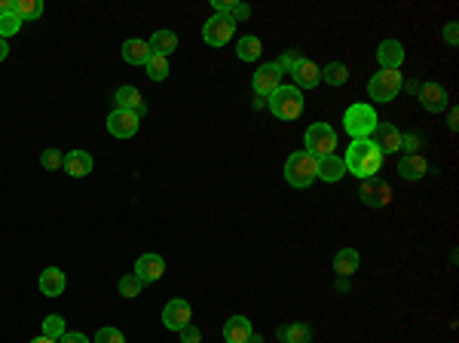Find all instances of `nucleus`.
Listing matches in <instances>:
<instances>
[{"label":"nucleus","mask_w":459,"mask_h":343,"mask_svg":"<svg viewBox=\"0 0 459 343\" xmlns=\"http://www.w3.org/2000/svg\"><path fill=\"white\" fill-rule=\"evenodd\" d=\"M343 166L349 175H355V178H377L380 166H383V150L377 147V141L374 138H355L352 144L346 147V156H343Z\"/></svg>","instance_id":"f257e3e1"},{"label":"nucleus","mask_w":459,"mask_h":343,"mask_svg":"<svg viewBox=\"0 0 459 343\" xmlns=\"http://www.w3.org/2000/svg\"><path fill=\"white\" fill-rule=\"evenodd\" d=\"M377 123H380L377 111H374L371 105H364V102L349 105L346 114H343V129L352 135V141L355 138H374V129H377Z\"/></svg>","instance_id":"f03ea898"},{"label":"nucleus","mask_w":459,"mask_h":343,"mask_svg":"<svg viewBox=\"0 0 459 343\" xmlns=\"http://www.w3.org/2000/svg\"><path fill=\"white\" fill-rule=\"evenodd\" d=\"M315 172H319V160L306 150H297L285 160V181L291 187H310L315 181Z\"/></svg>","instance_id":"7ed1b4c3"},{"label":"nucleus","mask_w":459,"mask_h":343,"mask_svg":"<svg viewBox=\"0 0 459 343\" xmlns=\"http://www.w3.org/2000/svg\"><path fill=\"white\" fill-rule=\"evenodd\" d=\"M270 114L279 120H297L303 114V92L297 86H279L270 95Z\"/></svg>","instance_id":"20e7f679"},{"label":"nucleus","mask_w":459,"mask_h":343,"mask_svg":"<svg viewBox=\"0 0 459 343\" xmlns=\"http://www.w3.org/2000/svg\"><path fill=\"white\" fill-rule=\"evenodd\" d=\"M303 144H306V154L322 160V156H331L334 147H337V132H334L331 123H313L303 135Z\"/></svg>","instance_id":"39448f33"},{"label":"nucleus","mask_w":459,"mask_h":343,"mask_svg":"<svg viewBox=\"0 0 459 343\" xmlns=\"http://www.w3.org/2000/svg\"><path fill=\"white\" fill-rule=\"evenodd\" d=\"M402 86H404L402 71H380V74H374L371 77V83H367V95H371L374 102L386 105V102H392V98H398Z\"/></svg>","instance_id":"423d86ee"},{"label":"nucleus","mask_w":459,"mask_h":343,"mask_svg":"<svg viewBox=\"0 0 459 343\" xmlns=\"http://www.w3.org/2000/svg\"><path fill=\"white\" fill-rule=\"evenodd\" d=\"M358 196H362V203L367 208H383V206H389L392 203V187L383 178H367L362 181V190H358Z\"/></svg>","instance_id":"0eeeda50"},{"label":"nucleus","mask_w":459,"mask_h":343,"mask_svg":"<svg viewBox=\"0 0 459 343\" xmlns=\"http://www.w3.org/2000/svg\"><path fill=\"white\" fill-rule=\"evenodd\" d=\"M141 126V116L132 114V111H120V107H114L111 116H107V132H111L114 138H132Z\"/></svg>","instance_id":"6e6552de"},{"label":"nucleus","mask_w":459,"mask_h":343,"mask_svg":"<svg viewBox=\"0 0 459 343\" xmlns=\"http://www.w3.org/2000/svg\"><path fill=\"white\" fill-rule=\"evenodd\" d=\"M252 86L257 95H263V98H270L275 89L282 86V71H279V65L270 62V65H261V68L254 71V77H252Z\"/></svg>","instance_id":"1a4fd4ad"},{"label":"nucleus","mask_w":459,"mask_h":343,"mask_svg":"<svg viewBox=\"0 0 459 343\" xmlns=\"http://www.w3.org/2000/svg\"><path fill=\"white\" fill-rule=\"evenodd\" d=\"M190 319H193V313H190V304H187V300L174 297V300H169V304L163 307V325H165L169 331L187 328Z\"/></svg>","instance_id":"9d476101"},{"label":"nucleus","mask_w":459,"mask_h":343,"mask_svg":"<svg viewBox=\"0 0 459 343\" xmlns=\"http://www.w3.org/2000/svg\"><path fill=\"white\" fill-rule=\"evenodd\" d=\"M233 31H236L233 22H227L224 15H212V19L203 25V40L208 46H224V43H230Z\"/></svg>","instance_id":"9b49d317"},{"label":"nucleus","mask_w":459,"mask_h":343,"mask_svg":"<svg viewBox=\"0 0 459 343\" xmlns=\"http://www.w3.org/2000/svg\"><path fill=\"white\" fill-rule=\"evenodd\" d=\"M420 102L423 107L429 114H441V111H447V89L441 86V83H420Z\"/></svg>","instance_id":"f8f14e48"},{"label":"nucleus","mask_w":459,"mask_h":343,"mask_svg":"<svg viewBox=\"0 0 459 343\" xmlns=\"http://www.w3.org/2000/svg\"><path fill=\"white\" fill-rule=\"evenodd\" d=\"M165 273V261L160 255H141L135 261V276L144 285H150V282H160Z\"/></svg>","instance_id":"ddd939ff"},{"label":"nucleus","mask_w":459,"mask_h":343,"mask_svg":"<svg viewBox=\"0 0 459 343\" xmlns=\"http://www.w3.org/2000/svg\"><path fill=\"white\" fill-rule=\"evenodd\" d=\"M377 62H380V71H398L404 62V46L398 40H383L377 46Z\"/></svg>","instance_id":"4468645a"},{"label":"nucleus","mask_w":459,"mask_h":343,"mask_svg":"<svg viewBox=\"0 0 459 343\" xmlns=\"http://www.w3.org/2000/svg\"><path fill=\"white\" fill-rule=\"evenodd\" d=\"M291 77H294V83H291V86H297L300 92H303V89L319 86L322 71H319V65H315V62H310V58H300V62H297V68L291 71Z\"/></svg>","instance_id":"2eb2a0df"},{"label":"nucleus","mask_w":459,"mask_h":343,"mask_svg":"<svg viewBox=\"0 0 459 343\" xmlns=\"http://www.w3.org/2000/svg\"><path fill=\"white\" fill-rule=\"evenodd\" d=\"M114 102H116L120 111H132L138 116L147 114V105H144V98H141V92L135 86H120V89H116V95H114Z\"/></svg>","instance_id":"dca6fc26"},{"label":"nucleus","mask_w":459,"mask_h":343,"mask_svg":"<svg viewBox=\"0 0 459 343\" xmlns=\"http://www.w3.org/2000/svg\"><path fill=\"white\" fill-rule=\"evenodd\" d=\"M212 6H214V15H224V19L233 25L245 22L248 15H252V6L239 4V0H212Z\"/></svg>","instance_id":"f3484780"},{"label":"nucleus","mask_w":459,"mask_h":343,"mask_svg":"<svg viewBox=\"0 0 459 343\" xmlns=\"http://www.w3.org/2000/svg\"><path fill=\"white\" fill-rule=\"evenodd\" d=\"M254 334L252 319L245 316H230L227 325H224V343H245Z\"/></svg>","instance_id":"a211bd4d"},{"label":"nucleus","mask_w":459,"mask_h":343,"mask_svg":"<svg viewBox=\"0 0 459 343\" xmlns=\"http://www.w3.org/2000/svg\"><path fill=\"white\" fill-rule=\"evenodd\" d=\"M92 154H86V150H71V154H64V166L62 169L71 175V178H86V175L92 172Z\"/></svg>","instance_id":"6ab92c4d"},{"label":"nucleus","mask_w":459,"mask_h":343,"mask_svg":"<svg viewBox=\"0 0 459 343\" xmlns=\"http://www.w3.org/2000/svg\"><path fill=\"white\" fill-rule=\"evenodd\" d=\"M374 141H377V147L383 154H395V150H402V132H398L392 123H377V129H374Z\"/></svg>","instance_id":"aec40b11"},{"label":"nucleus","mask_w":459,"mask_h":343,"mask_svg":"<svg viewBox=\"0 0 459 343\" xmlns=\"http://www.w3.org/2000/svg\"><path fill=\"white\" fill-rule=\"evenodd\" d=\"M68 285V279H64V273L58 270V267H46L43 273H40V295L46 297H58Z\"/></svg>","instance_id":"412c9836"},{"label":"nucleus","mask_w":459,"mask_h":343,"mask_svg":"<svg viewBox=\"0 0 459 343\" xmlns=\"http://www.w3.org/2000/svg\"><path fill=\"white\" fill-rule=\"evenodd\" d=\"M343 175H346V166H343V160H340L337 154L322 156V160H319V172H315V178H319V181L334 184V181L343 178Z\"/></svg>","instance_id":"4be33fe9"},{"label":"nucleus","mask_w":459,"mask_h":343,"mask_svg":"<svg viewBox=\"0 0 459 343\" xmlns=\"http://www.w3.org/2000/svg\"><path fill=\"white\" fill-rule=\"evenodd\" d=\"M425 172H429V163H425L420 154H404L402 163H398V175L407 181H420Z\"/></svg>","instance_id":"5701e85b"},{"label":"nucleus","mask_w":459,"mask_h":343,"mask_svg":"<svg viewBox=\"0 0 459 343\" xmlns=\"http://www.w3.org/2000/svg\"><path fill=\"white\" fill-rule=\"evenodd\" d=\"M147 46H150V53H153V55L169 58L174 49H178V37H174L169 28H160V31H153V37H150Z\"/></svg>","instance_id":"b1692460"},{"label":"nucleus","mask_w":459,"mask_h":343,"mask_svg":"<svg viewBox=\"0 0 459 343\" xmlns=\"http://www.w3.org/2000/svg\"><path fill=\"white\" fill-rule=\"evenodd\" d=\"M123 62H129V65H147V58H150V46H147V40H138V37H132L123 43Z\"/></svg>","instance_id":"393cba45"},{"label":"nucleus","mask_w":459,"mask_h":343,"mask_svg":"<svg viewBox=\"0 0 459 343\" xmlns=\"http://www.w3.org/2000/svg\"><path fill=\"white\" fill-rule=\"evenodd\" d=\"M358 264H362V255H358L355 248H343V252L334 255V273H337V276H346V279L358 270Z\"/></svg>","instance_id":"a878e982"},{"label":"nucleus","mask_w":459,"mask_h":343,"mask_svg":"<svg viewBox=\"0 0 459 343\" xmlns=\"http://www.w3.org/2000/svg\"><path fill=\"white\" fill-rule=\"evenodd\" d=\"M263 53V43H261V37H254V34H245L236 43V55L242 58V62H257Z\"/></svg>","instance_id":"bb28decb"},{"label":"nucleus","mask_w":459,"mask_h":343,"mask_svg":"<svg viewBox=\"0 0 459 343\" xmlns=\"http://www.w3.org/2000/svg\"><path fill=\"white\" fill-rule=\"evenodd\" d=\"M322 80L328 83V86H343V83L349 80V68L343 62H331L328 68L322 71Z\"/></svg>","instance_id":"cd10ccee"},{"label":"nucleus","mask_w":459,"mask_h":343,"mask_svg":"<svg viewBox=\"0 0 459 343\" xmlns=\"http://www.w3.org/2000/svg\"><path fill=\"white\" fill-rule=\"evenodd\" d=\"M15 15H19L22 22H34L43 15V4H40V0H15Z\"/></svg>","instance_id":"c85d7f7f"},{"label":"nucleus","mask_w":459,"mask_h":343,"mask_svg":"<svg viewBox=\"0 0 459 343\" xmlns=\"http://www.w3.org/2000/svg\"><path fill=\"white\" fill-rule=\"evenodd\" d=\"M279 337H282V343H310L313 328L310 325H291V328L279 331Z\"/></svg>","instance_id":"c756f323"},{"label":"nucleus","mask_w":459,"mask_h":343,"mask_svg":"<svg viewBox=\"0 0 459 343\" xmlns=\"http://www.w3.org/2000/svg\"><path fill=\"white\" fill-rule=\"evenodd\" d=\"M144 68H147V77H150V80H156V83H160V80L169 77V58H163V55H153V53H150V58H147V65H144Z\"/></svg>","instance_id":"7c9ffc66"},{"label":"nucleus","mask_w":459,"mask_h":343,"mask_svg":"<svg viewBox=\"0 0 459 343\" xmlns=\"http://www.w3.org/2000/svg\"><path fill=\"white\" fill-rule=\"evenodd\" d=\"M22 19H19V15H15V13H4V15H0V37H13V34H19V31H22Z\"/></svg>","instance_id":"2f4dec72"},{"label":"nucleus","mask_w":459,"mask_h":343,"mask_svg":"<svg viewBox=\"0 0 459 343\" xmlns=\"http://www.w3.org/2000/svg\"><path fill=\"white\" fill-rule=\"evenodd\" d=\"M116 288H120V295H123V297H138V295H141V288H144V282H141L135 273H129V276H123L120 285H116Z\"/></svg>","instance_id":"473e14b6"},{"label":"nucleus","mask_w":459,"mask_h":343,"mask_svg":"<svg viewBox=\"0 0 459 343\" xmlns=\"http://www.w3.org/2000/svg\"><path fill=\"white\" fill-rule=\"evenodd\" d=\"M64 331H68V328H64V319H62V316L53 313V316H46V319H43V334H46V337L58 340Z\"/></svg>","instance_id":"72a5a7b5"},{"label":"nucleus","mask_w":459,"mask_h":343,"mask_svg":"<svg viewBox=\"0 0 459 343\" xmlns=\"http://www.w3.org/2000/svg\"><path fill=\"white\" fill-rule=\"evenodd\" d=\"M300 58H303V55H300V49H297V46H291V49H285V55H282L275 65H279V71H282V74H291V71L297 68Z\"/></svg>","instance_id":"f704fd0d"},{"label":"nucleus","mask_w":459,"mask_h":343,"mask_svg":"<svg viewBox=\"0 0 459 343\" xmlns=\"http://www.w3.org/2000/svg\"><path fill=\"white\" fill-rule=\"evenodd\" d=\"M40 166H43V169H49V172H53V169H62V166H64V156L58 154L55 147H49V150H43V154H40Z\"/></svg>","instance_id":"c9c22d12"},{"label":"nucleus","mask_w":459,"mask_h":343,"mask_svg":"<svg viewBox=\"0 0 459 343\" xmlns=\"http://www.w3.org/2000/svg\"><path fill=\"white\" fill-rule=\"evenodd\" d=\"M95 343H126V337H123L120 328H98Z\"/></svg>","instance_id":"e433bc0d"},{"label":"nucleus","mask_w":459,"mask_h":343,"mask_svg":"<svg viewBox=\"0 0 459 343\" xmlns=\"http://www.w3.org/2000/svg\"><path fill=\"white\" fill-rule=\"evenodd\" d=\"M178 334H181V343H199V340H203V334H199V328L193 322H190L187 328H181Z\"/></svg>","instance_id":"4c0bfd02"},{"label":"nucleus","mask_w":459,"mask_h":343,"mask_svg":"<svg viewBox=\"0 0 459 343\" xmlns=\"http://www.w3.org/2000/svg\"><path fill=\"white\" fill-rule=\"evenodd\" d=\"M444 43L447 46H456L459 43V22H450L444 28Z\"/></svg>","instance_id":"58836bf2"},{"label":"nucleus","mask_w":459,"mask_h":343,"mask_svg":"<svg viewBox=\"0 0 459 343\" xmlns=\"http://www.w3.org/2000/svg\"><path fill=\"white\" fill-rule=\"evenodd\" d=\"M58 343H89V337L80 331H64L62 337H58Z\"/></svg>","instance_id":"ea45409f"},{"label":"nucleus","mask_w":459,"mask_h":343,"mask_svg":"<svg viewBox=\"0 0 459 343\" xmlns=\"http://www.w3.org/2000/svg\"><path fill=\"white\" fill-rule=\"evenodd\" d=\"M416 147H420V138H416V135H402V150L416 154Z\"/></svg>","instance_id":"a19ab883"},{"label":"nucleus","mask_w":459,"mask_h":343,"mask_svg":"<svg viewBox=\"0 0 459 343\" xmlns=\"http://www.w3.org/2000/svg\"><path fill=\"white\" fill-rule=\"evenodd\" d=\"M4 13H15V0H0V15Z\"/></svg>","instance_id":"79ce46f5"},{"label":"nucleus","mask_w":459,"mask_h":343,"mask_svg":"<svg viewBox=\"0 0 459 343\" xmlns=\"http://www.w3.org/2000/svg\"><path fill=\"white\" fill-rule=\"evenodd\" d=\"M6 55H10V46H6V40L0 37V62H6Z\"/></svg>","instance_id":"37998d69"},{"label":"nucleus","mask_w":459,"mask_h":343,"mask_svg":"<svg viewBox=\"0 0 459 343\" xmlns=\"http://www.w3.org/2000/svg\"><path fill=\"white\" fill-rule=\"evenodd\" d=\"M402 89H407V92H413V95H416V92H420V83H416V80H407Z\"/></svg>","instance_id":"c03bdc74"},{"label":"nucleus","mask_w":459,"mask_h":343,"mask_svg":"<svg viewBox=\"0 0 459 343\" xmlns=\"http://www.w3.org/2000/svg\"><path fill=\"white\" fill-rule=\"evenodd\" d=\"M337 291H349V279H346V276H340V279H337Z\"/></svg>","instance_id":"a18cd8bd"},{"label":"nucleus","mask_w":459,"mask_h":343,"mask_svg":"<svg viewBox=\"0 0 459 343\" xmlns=\"http://www.w3.org/2000/svg\"><path fill=\"white\" fill-rule=\"evenodd\" d=\"M31 343H58V340H53V337H46V334H40V337H34Z\"/></svg>","instance_id":"49530a36"},{"label":"nucleus","mask_w":459,"mask_h":343,"mask_svg":"<svg viewBox=\"0 0 459 343\" xmlns=\"http://www.w3.org/2000/svg\"><path fill=\"white\" fill-rule=\"evenodd\" d=\"M245 343H263V340H261V334H252V337H248Z\"/></svg>","instance_id":"de8ad7c7"}]
</instances>
